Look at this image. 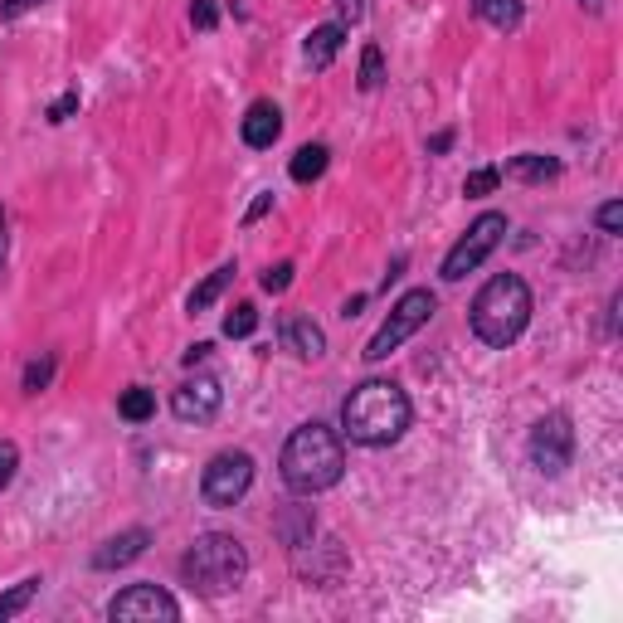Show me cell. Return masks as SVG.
Here are the masks:
<instances>
[{"label":"cell","mask_w":623,"mask_h":623,"mask_svg":"<svg viewBox=\"0 0 623 623\" xmlns=\"http://www.w3.org/2000/svg\"><path fill=\"white\" fill-rule=\"evenodd\" d=\"M409 419H414L409 395H404L395 380H366L341 404V429H346V439L361 443V448H390V443H400Z\"/></svg>","instance_id":"obj_1"},{"label":"cell","mask_w":623,"mask_h":623,"mask_svg":"<svg viewBox=\"0 0 623 623\" xmlns=\"http://www.w3.org/2000/svg\"><path fill=\"white\" fill-rule=\"evenodd\" d=\"M278 468H283V482L293 487L297 497H317V492H327V487L341 482V473H346V448L336 439V429L312 419V424H297L293 434H288Z\"/></svg>","instance_id":"obj_2"},{"label":"cell","mask_w":623,"mask_h":623,"mask_svg":"<svg viewBox=\"0 0 623 623\" xmlns=\"http://www.w3.org/2000/svg\"><path fill=\"white\" fill-rule=\"evenodd\" d=\"M468 322H473V336L482 346L507 351L516 336L526 331V322H531V288H526V278H521V273H497V278H487L482 293L473 297Z\"/></svg>","instance_id":"obj_3"},{"label":"cell","mask_w":623,"mask_h":623,"mask_svg":"<svg viewBox=\"0 0 623 623\" xmlns=\"http://www.w3.org/2000/svg\"><path fill=\"white\" fill-rule=\"evenodd\" d=\"M244 575H249V550H244V541H234V536H224V531L200 536V541L181 555V580L195 589V594H205V599H220L229 589H239Z\"/></svg>","instance_id":"obj_4"},{"label":"cell","mask_w":623,"mask_h":623,"mask_svg":"<svg viewBox=\"0 0 623 623\" xmlns=\"http://www.w3.org/2000/svg\"><path fill=\"white\" fill-rule=\"evenodd\" d=\"M434 312H439V297L429 293V288H414V293H404L400 302L390 307V317L380 322V331H375V336L366 341V351H361V356H366L370 366H375V361H385V356H390L395 346H404V341L424 327Z\"/></svg>","instance_id":"obj_5"},{"label":"cell","mask_w":623,"mask_h":623,"mask_svg":"<svg viewBox=\"0 0 623 623\" xmlns=\"http://www.w3.org/2000/svg\"><path fill=\"white\" fill-rule=\"evenodd\" d=\"M507 239V215H497V210H487V215H477L473 224H468V234L448 249V258H443V283H463L473 268H482L487 258L497 254V244Z\"/></svg>","instance_id":"obj_6"},{"label":"cell","mask_w":623,"mask_h":623,"mask_svg":"<svg viewBox=\"0 0 623 623\" xmlns=\"http://www.w3.org/2000/svg\"><path fill=\"white\" fill-rule=\"evenodd\" d=\"M249 487H254V458L239 453V448L215 453V458L205 463V473H200V497H205L210 507H234V502H244Z\"/></svg>","instance_id":"obj_7"},{"label":"cell","mask_w":623,"mask_h":623,"mask_svg":"<svg viewBox=\"0 0 623 623\" xmlns=\"http://www.w3.org/2000/svg\"><path fill=\"white\" fill-rule=\"evenodd\" d=\"M526 453H531V463H536V473L546 477H560L570 468V458H575V429H570V414H546L536 429H531V439H526Z\"/></svg>","instance_id":"obj_8"},{"label":"cell","mask_w":623,"mask_h":623,"mask_svg":"<svg viewBox=\"0 0 623 623\" xmlns=\"http://www.w3.org/2000/svg\"><path fill=\"white\" fill-rule=\"evenodd\" d=\"M112 623H156V619H181V604L156 585H132L122 589L117 599L108 604Z\"/></svg>","instance_id":"obj_9"},{"label":"cell","mask_w":623,"mask_h":623,"mask_svg":"<svg viewBox=\"0 0 623 623\" xmlns=\"http://www.w3.org/2000/svg\"><path fill=\"white\" fill-rule=\"evenodd\" d=\"M224 404V390L215 375H195V380H185L181 390L171 395V414L181 419V424H210L215 414H220Z\"/></svg>","instance_id":"obj_10"},{"label":"cell","mask_w":623,"mask_h":623,"mask_svg":"<svg viewBox=\"0 0 623 623\" xmlns=\"http://www.w3.org/2000/svg\"><path fill=\"white\" fill-rule=\"evenodd\" d=\"M244 147L254 151H268L278 137H283V108L273 103V98H258V103H249V112H244Z\"/></svg>","instance_id":"obj_11"},{"label":"cell","mask_w":623,"mask_h":623,"mask_svg":"<svg viewBox=\"0 0 623 623\" xmlns=\"http://www.w3.org/2000/svg\"><path fill=\"white\" fill-rule=\"evenodd\" d=\"M151 546V531L147 526H132V531H117L112 541L93 550V570H122V565H132L137 555H147Z\"/></svg>","instance_id":"obj_12"},{"label":"cell","mask_w":623,"mask_h":623,"mask_svg":"<svg viewBox=\"0 0 623 623\" xmlns=\"http://www.w3.org/2000/svg\"><path fill=\"white\" fill-rule=\"evenodd\" d=\"M283 346L293 351L297 361H322V351H327V331L317 327L312 317H288V322H283Z\"/></svg>","instance_id":"obj_13"},{"label":"cell","mask_w":623,"mask_h":623,"mask_svg":"<svg viewBox=\"0 0 623 623\" xmlns=\"http://www.w3.org/2000/svg\"><path fill=\"white\" fill-rule=\"evenodd\" d=\"M502 176H512V181H526V185H541V181H555L560 176V161L555 156H541V151H521L507 161V171Z\"/></svg>","instance_id":"obj_14"},{"label":"cell","mask_w":623,"mask_h":623,"mask_svg":"<svg viewBox=\"0 0 623 623\" xmlns=\"http://www.w3.org/2000/svg\"><path fill=\"white\" fill-rule=\"evenodd\" d=\"M341 44H346V30L341 25H317L307 44H302V54H307V64L312 69H331V59L341 54Z\"/></svg>","instance_id":"obj_15"},{"label":"cell","mask_w":623,"mask_h":623,"mask_svg":"<svg viewBox=\"0 0 623 623\" xmlns=\"http://www.w3.org/2000/svg\"><path fill=\"white\" fill-rule=\"evenodd\" d=\"M327 161H331V151L322 147V142H307V147L293 151L288 176H293L297 185H312V181H322V176H327Z\"/></svg>","instance_id":"obj_16"},{"label":"cell","mask_w":623,"mask_h":623,"mask_svg":"<svg viewBox=\"0 0 623 623\" xmlns=\"http://www.w3.org/2000/svg\"><path fill=\"white\" fill-rule=\"evenodd\" d=\"M477 20H487L492 30H502V35H512L521 30V20H526V5L521 0H473Z\"/></svg>","instance_id":"obj_17"},{"label":"cell","mask_w":623,"mask_h":623,"mask_svg":"<svg viewBox=\"0 0 623 623\" xmlns=\"http://www.w3.org/2000/svg\"><path fill=\"white\" fill-rule=\"evenodd\" d=\"M234 278H239V268H234V263H224V268H215V273H210V278H205V283H200V288L190 293V302H185V307H190V312L200 317L205 307H215V302H220V297L229 293V283H234Z\"/></svg>","instance_id":"obj_18"},{"label":"cell","mask_w":623,"mask_h":623,"mask_svg":"<svg viewBox=\"0 0 623 623\" xmlns=\"http://www.w3.org/2000/svg\"><path fill=\"white\" fill-rule=\"evenodd\" d=\"M278 536H283V546H288V550H302V546H312V536H317V521H312V512H307V507H293V512L278 516Z\"/></svg>","instance_id":"obj_19"},{"label":"cell","mask_w":623,"mask_h":623,"mask_svg":"<svg viewBox=\"0 0 623 623\" xmlns=\"http://www.w3.org/2000/svg\"><path fill=\"white\" fill-rule=\"evenodd\" d=\"M117 414H122L127 424H147L151 414H156V395H151L147 385H132V390H122V400H117Z\"/></svg>","instance_id":"obj_20"},{"label":"cell","mask_w":623,"mask_h":623,"mask_svg":"<svg viewBox=\"0 0 623 623\" xmlns=\"http://www.w3.org/2000/svg\"><path fill=\"white\" fill-rule=\"evenodd\" d=\"M39 585H44V580H39V575H30V580H20L15 589H5V594H0V623L15 619V614H25V609H30V599L39 594Z\"/></svg>","instance_id":"obj_21"},{"label":"cell","mask_w":623,"mask_h":623,"mask_svg":"<svg viewBox=\"0 0 623 623\" xmlns=\"http://www.w3.org/2000/svg\"><path fill=\"white\" fill-rule=\"evenodd\" d=\"M385 83V54H380V44H366L361 49V93H375Z\"/></svg>","instance_id":"obj_22"},{"label":"cell","mask_w":623,"mask_h":623,"mask_svg":"<svg viewBox=\"0 0 623 623\" xmlns=\"http://www.w3.org/2000/svg\"><path fill=\"white\" fill-rule=\"evenodd\" d=\"M254 327H258V307H254V302H239V307L224 317V336H229V341H244V336H254Z\"/></svg>","instance_id":"obj_23"},{"label":"cell","mask_w":623,"mask_h":623,"mask_svg":"<svg viewBox=\"0 0 623 623\" xmlns=\"http://www.w3.org/2000/svg\"><path fill=\"white\" fill-rule=\"evenodd\" d=\"M54 366H59L54 356H44V361H30V366H25V380H20V385H25V395H39V390H49V380H54Z\"/></svg>","instance_id":"obj_24"},{"label":"cell","mask_w":623,"mask_h":623,"mask_svg":"<svg viewBox=\"0 0 623 623\" xmlns=\"http://www.w3.org/2000/svg\"><path fill=\"white\" fill-rule=\"evenodd\" d=\"M190 25H195L200 35H210V30L220 25V5H215V0H190Z\"/></svg>","instance_id":"obj_25"},{"label":"cell","mask_w":623,"mask_h":623,"mask_svg":"<svg viewBox=\"0 0 623 623\" xmlns=\"http://www.w3.org/2000/svg\"><path fill=\"white\" fill-rule=\"evenodd\" d=\"M502 185V171L497 166H482V171H473L468 181H463V195H492Z\"/></svg>","instance_id":"obj_26"},{"label":"cell","mask_w":623,"mask_h":623,"mask_svg":"<svg viewBox=\"0 0 623 623\" xmlns=\"http://www.w3.org/2000/svg\"><path fill=\"white\" fill-rule=\"evenodd\" d=\"M293 263H273V268H268V273H263V293H288V288H293Z\"/></svg>","instance_id":"obj_27"},{"label":"cell","mask_w":623,"mask_h":623,"mask_svg":"<svg viewBox=\"0 0 623 623\" xmlns=\"http://www.w3.org/2000/svg\"><path fill=\"white\" fill-rule=\"evenodd\" d=\"M15 468H20V448L10 439H0V492L10 487V477H15Z\"/></svg>","instance_id":"obj_28"},{"label":"cell","mask_w":623,"mask_h":623,"mask_svg":"<svg viewBox=\"0 0 623 623\" xmlns=\"http://www.w3.org/2000/svg\"><path fill=\"white\" fill-rule=\"evenodd\" d=\"M594 220H599V229H604V234H623V205H619V200L599 205V215H594Z\"/></svg>","instance_id":"obj_29"},{"label":"cell","mask_w":623,"mask_h":623,"mask_svg":"<svg viewBox=\"0 0 623 623\" xmlns=\"http://www.w3.org/2000/svg\"><path fill=\"white\" fill-rule=\"evenodd\" d=\"M78 112V88H69V93H64V98H59V103H54V108H49V122H54V127H59V122H69V117H74Z\"/></svg>","instance_id":"obj_30"},{"label":"cell","mask_w":623,"mask_h":623,"mask_svg":"<svg viewBox=\"0 0 623 623\" xmlns=\"http://www.w3.org/2000/svg\"><path fill=\"white\" fill-rule=\"evenodd\" d=\"M336 15H341V30H346V25H361V20H366V5H361V0H336Z\"/></svg>","instance_id":"obj_31"},{"label":"cell","mask_w":623,"mask_h":623,"mask_svg":"<svg viewBox=\"0 0 623 623\" xmlns=\"http://www.w3.org/2000/svg\"><path fill=\"white\" fill-rule=\"evenodd\" d=\"M35 5H44V0H0V20H20V15H30Z\"/></svg>","instance_id":"obj_32"},{"label":"cell","mask_w":623,"mask_h":623,"mask_svg":"<svg viewBox=\"0 0 623 623\" xmlns=\"http://www.w3.org/2000/svg\"><path fill=\"white\" fill-rule=\"evenodd\" d=\"M210 351H215L210 341H195V346H185V356H181V361H185V366H190V370H195V366H200V361H210Z\"/></svg>","instance_id":"obj_33"},{"label":"cell","mask_w":623,"mask_h":623,"mask_svg":"<svg viewBox=\"0 0 623 623\" xmlns=\"http://www.w3.org/2000/svg\"><path fill=\"white\" fill-rule=\"evenodd\" d=\"M268 210H273V195L263 190V195H258L254 205H249V215H244V224H258V220H263V215H268Z\"/></svg>","instance_id":"obj_34"},{"label":"cell","mask_w":623,"mask_h":623,"mask_svg":"<svg viewBox=\"0 0 623 623\" xmlns=\"http://www.w3.org/2000/svg\"><path fill=\"white\" fill-rule=\"evenodd\" d=\"M448 147H453V132H434L429 137V156H443Z\"/></svg>","instance_id":"obj_35"},{"label":"cell","mask_w":623,"mask_h":623,"mask_svg":"<svg viewBox=\"0 0 623 623\" xmlns=\"http://www.w3.org/2000/svg\"><path fill=\"white\" fill-rule=\"evenodd\" d=\"M580 5H585V10H594V15L604 10V0H580Z\"/></svg>","instance_id":"obj_36"},{"label":"cell","mask_w":623,"mask_h":623,"mask_svg":"<svg viewBox=\"0 0 623 623\" xmlns=\"http://www.w3.org/2000/svg\"><path fill=\"white\" fill-rule=\"evenodd\" d=\"M0 263H5V215H0Z\"/></svg>","instance_id":"obj_37"}]
</instances>
